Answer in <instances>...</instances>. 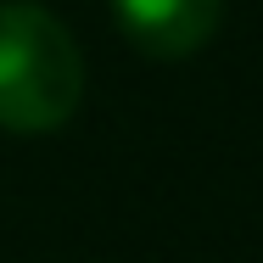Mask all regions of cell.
I'll return each mask as SVG.
<instances>
[{
	"instance_id": "7a4b0ae2",
	"label": "cell",
	"mask_w": 263,
	"mask_h": 263,
	"mask_svg": "<svg viewBox=\"0 0 263 263\" xmlns=\"http://www.w3.org/2000/svg\"><path fill=\"white\" fill-rule=\"evenodd\" d=\"M112 17L135 51L179 62V56H196L218 34L224 0H112Z\"/></svg>"
},
{
	"instance_id": "6da1fadb",
	"label": "cell",
	"mask_w": 263,
	"mask_h": 263,
	"mask_svg": "<svg viewBox=\"0 0 263 263\" xmlns=\"http://www.w3.org/2000/svg\"><path fill=\"white\" fill-rule=\"evenodd\" d=\"M84 101V56L34 0H0V129L56 135Z\"/></svg>"
}]
</instances>
